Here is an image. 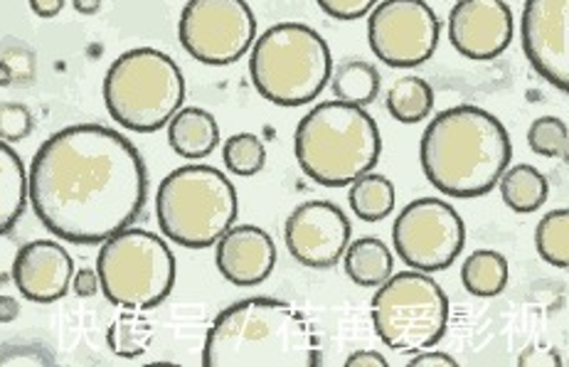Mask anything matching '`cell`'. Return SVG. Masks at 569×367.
I'll use <instances>...</instances> for the list:
<instances>
[{
	"label": "cell",
	"mask_w": 569,
	"mask_h": 367,
	"mask_svg": "<svg viewBox=\"0 0 569 367\" xmlns=\"http://www.w3.org/2000/svg\"><path fill=\"white\" fill-rule=\"evenodd\" d=\"M178 38L192 60L227 67L252 48L257 18L244 0H190L180 13Z\"/></svg>",
	"instance_id": "cell-10"
},
{
	"label": "cell",
	"mask_w": 569,
	"mask_h": 367,
	"mask_svg": "<svg viewBox=\"0 0 569 367\" xmlns=\"http://www.w3.org/2000/svg\"><path fill=\"white\" fill-rule=\"evenodd\" d=\"M441 22L425 0H380L368 13V42L387 67H419L437 52Z\"/></svg>",
	"instance_id": "cell-12"
},
{
	"label": "cell",
	"mask_w": 569,
	"mask_h": 367,
	"mask_svg": "<svg viewBox=\"0 0 569 367\" xmlns=\"http://www.w3.org/2000/svg\"><path fill=\"white\" fill-rule=\"evenodd\" d=\"M28 205V173L18 151L0 141V235L18 225Z\"/></svg>",
	"instance_id": "cell-19"
},
{
	"label": "cell",
	"mask_w": 569,
	"mask_h": 367,
	"mask_svg": "<svg viewBox=\"0 0 569 367\" xmlns=\"http://www.w3.org/2000/svg\"><path fill=\"white\" fill-rule=\"evenodd\" d=\"M32 131V113L22 105H0V141H22Z\"/></svg>",
	"instance_id": "cell-30"
},
{
	"label": "cell",
	"mask_w": 569,
	"mask_h": 367,
	"mask_svg": "<svg viewBox=\"0 0 569 367\" xmlns=\"http://www.w3.org/2000/svg\"><path fill=\"white\" fill-rule=\"evenodd\" d=\"M186 79L161 50L139 48L113 60L104 77L109 117L136 133H153L183 109Z\"/></svg>",
	"instance_id": "cell-7"
},
{
	"label": "cell",
	"mask_w": 569,
	"mask_h": 367,
	"mask_svg": "<svg viewBox=\"0 0 569 367\" xmlns=\"http://www.w3.org/2000/svg\"><path fill=\"white\" fill-rule=\"evenodd\" d=\"M168 143L186 160L208 158L220 143V126L210 111L186 107L168 121Z\"/></svg>",
	"instance_id": "cell-18"
},
{
	"label": "cell",
	"mask_w": 569,
	"mask_h": 367,
	"mask_svg": "<svg viewBox=\"0 0 569 367\" xmlns=\"http://www.w3.org/2000/svg\"><path fill=\"white\" fill-rule=\"evenodd\" d=\"M385 105L395 121L419 123L435 109V89L422 77H402L387 91Z\"/></svg>",
	"instance_id": "cell-25"
},
{
	"label": "cell",
	"mask_w": 569,
	"mask_h": 367,
	"mask_svg": "<svg viewBox=\"0 0 569 367\" xmlns=\"http://www.w3.org/2000/svg\"><path fill=\"white\" fill-rule=\"evenodd\" d=\"M346 274L358 286L375 289V286L385 284L395 271V257L390 247H387L378 237H360L356 242L346 247Z\"/></svg>",
	"instance_id": "cell-20"
},
{
	"label": "cell",
	"mask_w": 569,
	"mask_h": 367,
	"mask_svg": "<svg viewBox=\"0 0 569 367\" xmlns=\"http://www.w3.org/2000/svg\"><path fill=\"white\" fill-rule=\"evenodd\" d=\"M498 186L503 202L510 210L520 215L540 210L550 195L548 178H545L538 168H532L528 163L508 166L503 170V176L498 178Z\"/></svg>",
	"instance_id": "cell-21"
},
{
	"label": "cell",
	"mask_w": 569,
	"mask_h": 367,
	"mask_svg": "<svg viewBox=\"0 0 569 367\" xmlns=\"http://www.w3.org/2000/svg\"><path fill=\"white\" fill-rule=\"evenodd\" d=\"M277 245L261 227L232 225L218 239L214 264L222 279L234 286H257L277 267Z\"/></svg>",
	"instance_id": "cell-17"
},
{
	"label": "cell",
	"mask_w": 569,
	"mask_h": 367,
	"mask_svg": "<svg viewBox=\"0 0 569 367\" xmlns=\"http://www.w3.org/2000/svg\"><path fill=\"white\" fill-rule=\"evenodd\" d=\"M18 245L8 235H0V281L10 279V271H13V261L18 255Z\"/></svg>",
	"instance_id": "cell-34"
},
{
	"label": "cell",
	"mask_w": 569,
	"mask_h": 367,
	"mask_svg": "<svg viewBox=\"0 0 569 367\" xmlns=\"http://www.w3.org/2000/svg\"><path fill=\"white\" fill-rule=\"evenodd\" d=\"M331 89L336 101L352 107H368L380 91V72L366 60H343L331 72Z\"/></svg>",
	"instance_id": "cell-22"
},
{
	"label": "cell",
	"mask_w": 569,
	"mask_h": 367,
	"mask_svg": "<svg viewBox=\"0 0 569 367\" xmlns=\"http://www.w3.org/2000/svg\"><path fill=\"white\" fill-rule=\"evenodd\" d=\"M291 257L309 269H331L350 245V222L338 205L309 200L296 208L283 227Z\"/></svg>",
	"instance_id": "cell-13"
},
{
	"label": "cell",
	"mask_w": 569,
	"mask_h": 367,
	"mask_svg": "<svg viewBox=\"0 0 569 367\" xmlns=\"http://www.w3.org/2000/svg\"><path fill=\"white\" fill-rule=\"evenodd\" d=\"M522 52L532 70L560 91L569 89V0H528Z\"/></svg>",
	"instance_id": "cell-14"
},
{
	"label": "cell",
	"mask_w": 569,
	"mask_h": 367,
	"mask_svg": "<svg viewBox=\"0 0 569 367\" xmlns=\"http://www.w3.org/2000/svg\"><path fill=\"white\" fill-rule=\"evenodd\" d=\"M463 289L476 298H493L508 286V261L493 249H478L461 267Z\"/></svg>",
	"instance_id": "cell-24"
},
{
	"label": "cell",
	"mask_w": 569,
	"mask_h": 367,
	"mask_svg": "<svg viewBox=\"0 0 569 367\" xmlns=\"http://www.w3.org/2000/svg\"><path fill=\"white\" fill-rule=\"evenodd\" d=\"M453 50L473 62H488L513 42V13L503 0H459L449 13Z\"/></svg>",
	"instance_id": "cell-15"
},
{
	"label": "cell",
	"mask_w": 569,
	"mask_h": 367,
	"mask_svg": "<svg viewBox=\"0 0 569 367\" xmlns=\"http://www.w3.org/2000/svg\"><path fill=\"white\" fill-rule=\"evenodd\" d=\"M74 277L72 257L52 239H36L18 249L10 279L32 304H54L67 296Z\"/></svg>",
	"instance_id": "cell-16"
},
{
	"label": "cell",
	"mask_w": 569,
	"mask_h": 367,
	"mask_svg": "<svg viewBox=\"0 0 569 367\" xmlns=\"http://www.w3.org/2000/svg\"><path fill=\"white\" fill-rule=\"evenodd\" d=\"M222 160L230 173L239 178H252L267 166L264 141L254 133H234L232 139L224 141Z\"/></svg>",
	"instance_id": "cell-28"
},
{
	"label": "cell",
	"mask_w": 569,
	"mask_h": 367,
	"mask_svg": "<svg viewBox=\"0 0 569 367\" xmlns=\"http://www.w3.org/2000/svg\"><path fill=\"white\" fill-rule=\"evenodd\" d=\"M513 158L506 126L481 107L461 105L437 113L422 133L419 160L427 180L449 198L488 195Z\"/></svg>",
	"instance_id": "cell-3"
},
{
	"label": "cell",
	"mask_w": 569,
	"mask_h": 367,
	"mask_svg": "<svg viewBox=\"0 0 569 367\" xmlns=\"http://www.w3.org/2000/svg\"><path fill=\"white\" fill-rule=\"evenodd\" d=\"M20 314V306L16 298L10 296H0V324H10V320H16Z\"/></svg>",
	"instance_id": "cell-37"
},
{
	"label": "cell",
	"mask_w": 569,
	"mask_h": 367,
	"mask_svg": "<svg viewBox=\"0 0 569 367\" xmlns=\"http://www.w3.org/2000/svg\"><path fill=\"white\" fill-rule=\"evenodd\" d=\"M293 153L318 186L343 188L378 166L382 139L378 123L362 107L323 101L296 126Z\"/></svg>",
	"instance_id": "cell-4"
},
{
	"label": "cell",
	"mask_w": 569,
	"mask_h": 367,
	"mask_svg": "<svg viewBox=\"0 0 569 367\" xmlns=\"http://www.w3.org/2000/svg\"><path fill=\"white\" fill-rule=\"evenodd\" d=\"M395 251L409 269L443 271L461 255L466 227L449 202L419 198L397 215L392 227Z\"/></svg>",
	"instance_id": "cell-11"
},
{
	"label": "cell",
	"mask_w": 569,
	"mask_h": 367,
	"mask_svg": "<svg viewBox=\"0 0 569 367\" xmlns=\"http://www.w3.org/2000/svg\"><path fill=\"white\" fill-rule=\"evenodd\" d=\"M204 367H321L323 350L311 320L271 296L227 306L204 336Z\"/></svg>",
	"instance_id": "cell-2"
},
{
	"label": "cell",
	"mask_w": 569,
	"mask_h": 367,
	"mask_svg": "<svg viewBox=\"0 0 569 367\" xmlns=\"http://www.w3.org/2000/svg\"><path fill=\"white\" fill-rule=\"evenodd\" d=\"M407 367H459V363L449 358L447 353H437V350H422L419 355H415L412 360L407 363Z\"/></svg>",
	"instance_id": "cell-33"
},
{
	"label": "cell",
	"mask_w": 569,
	"mask_h": 367,
	"mask_svg": "<svg viewBox=\"0 0 569 367\" xmlns=\"http://www.w3.org/2000/svg\"><path fill=\"white\" fill-rule=\"evenodd\" d=\"M72 289L79 298H92L99 294L101 284H99V274L92 269H79L72 277Z\"/></svg>",
	"instance_id": "cell-32"
},
{
	"label": "cell",
	"mask_w": 569,
	"mask_h": 367,
	"mask_svg": "<svg viewBox=\"0 0 569 367\" xmlns=\"http://www.w3.org/2000/svg\"><path fill=\"white\" fill-rule=\"evenodd\" d=\"M97 274L109 304L151 311L173 291L176 257L166 239L127 227L101 242Z\"/></svg>",
	"instance_id": "cell-8"
},
{
	"label": "cell",
	"mask_w": 569,
	"mask_h": 367,
	"mask_svg": "<svg viewBox=\"0 0 569 367\" xmlns=\"http://www.w3.org/2000/svg\"><path fill=\"white\" fill-rule=\"evenodd\" d=\"M239 200L230 180L212 166H183L168 173L156 195L158 227L170 242L208 249L237 222Z\"/></svg>",
	"instance_id": "cell-6"
},
{
	"label": "cell",
	"mask_w": 569,
	"mask_h": 367,
	"mask_svg": "<svg viewBox=\"0 0 569 367\" xmlns=\"http://www.w3.org/2000/svg\"><path fill=\"white\" fill-rule=\"evenodd\" d=\"M13 79H16V77H13V70H10L6 60H0V85L8 87L10 82H13Z\"/></svg>",
	"instance_id": "cell-39"
},
{
	"label": "cell",
	"mask_w": 569,
	"mask_h": 367,
	"mask_svg": "<svg viewBox=\"0 0 569 367\" xmlns=\"http://www.w3.org/2000/svg\"><path fill=\"white\" fill-rule=\"evenodd\" d=\"M350 210L362 222H382L395 210V186L380 173H366L350 182Z\"/></svg>",
	"instance_id": "cell-23"
},
{
	"label": "cell",
	"mask_w": 569,
	"mask_h": 367,
	"mask_svg": "<svg viewBox=\"0 0 569 367\" xmlns=\"http://www.w3.org/2000/svg\"><path fill=\"white\" fill-rule=\"evenodd\" d=\"M535 247H538V255L552 267H569V212L565 208L548 212L538 222Z\"/></svg>",
	"instance_id": "cell-27"
},
{
	"label": "cell",
	"mask_w": 569,
	"mask_h": 367,
	"mask_svg": "<svg viewBox=\"0 0 569 367\" xmlns=\"http://www.w3.org/2000/svg\"><path fill=\"white\" fill-rule=\"evenodd\" d=\"M346 367H387V360L375 350H358L346 360Z\"/></svg>",
	"instance_id": "cell-35"
},
{
	"label": "cell",
	"mask_w": 569,
	"mask_h": 367,
	"mask_svg": "<svg viewBox=\"0 0 569 367\" xmlns=\"http://www.w3.org/2000/svg\"><path fill=\"white\" fill-rule=\"evenodd\" d=\"M146 198L141 153L109 126H67L30 163L28 202L42 227L64 242H104L136 222Z\"/></svg>",
	"instance_id": "cell-1"
},
{
	"label": "cell",
	"mask_w": 569,
	"mask_h": 367,
	"mask_svg": "<svg viewBox=\"0 0 569 367\" xmlns=\"http://www.w3.org/2000/svg\"><path fill=\"white\" fill-rule=\"evenodd\" d=\"M326 16L336 20H360L380 3V0H316Z\"/></svg>",
	"instance_id": "cell-31"
},
{
	"label": "cell",
	"mask_w": 569,
	"mask_h": 367,
	"mask_svg": "<svg viewBox=\"0 0 569 367\" xmlns=\"http://www.w3.org/2000/svg\"><path fill=\"white\" fill-rule=\"evenodd\" d=\"M72 6H74L77 13H82V16H94V13H99L101 0H72Z\"/></svg>",
	"instance_id": "cell-38"
},
{
	"label": "cell",
	"mask_w": 569,
	"mask_h": 367,
	"mask_svg": "<svg viewBox=\"0 0 569 367\" xmlns=\"http://www.w3.org/2000/svg\"><path fill=\"white\" fill-rule=\"evenodd\" d=\"M528 146L532 153L542 158H560L569 156V133L567 123L557 117H540L530 123Z\"/></svg>",
	"instance_id": "cell-29"
},
{
	"label": "cell",
	"mask_w": 569,
	"mask_h": 367,
	"mask_svg": "<svg viewBox=\"0 0 569 367\" xmlns=\"http://www.w3.org/2000/svg\"><path fill=\"white\" fill-rule=\"evenodd\" d=\"M62 8H64V0H30L32 13L44 20L60 16Z\"/></svg>",
	"instance_id": "cell-36"
},
{
	"label": "cell",
	"mask_w": 569,
	"mask_h": 367,
	"mask_svg": "<svg viewBox=\"0 0 569 367\" xmlns=\"http://www.w3.org/2000/svg\"><path fill=\"white\" fill-rule=\"evenodd\" d=\"M333 72L326 40L303 22H279L249 48V77L277 107H303L321 95Z\"/></svg>",
	"instance_id": "cell-5"
},
{
	"label": "cell",
	"mask_w": 569,
	"mask_h": 367,
	"mask_svg": "<svg viewBox=\"0 0 569 367\" xmlns=\"http://www.w3.org/2000/svg\"><path fill=\"white\" fill-rule=\"evenodd\" d=\"M372 326L387 348L397 353L427 350L449 326V298L425 271H400L380 284L370 306Z\"/></svg>",
	"instance_id": "cell-9"
},
{
	"label": "cell",
	"mask_w": 569,
	"mask_h": 367,
	"mask_svg": "<svg viewBox=\"0 0 569 367\" xmlns=\"http://www.w3.org/2000/svg\"><path fill=\"white\" fill-rule=\"evenodd\" d=\"M153 338V326L141 311H133V308H127L107 330V343L113 355L119 358H141V355L151 346Z\"/></svg>",
	"instance_id": "cell-26"
}]
</instances>
